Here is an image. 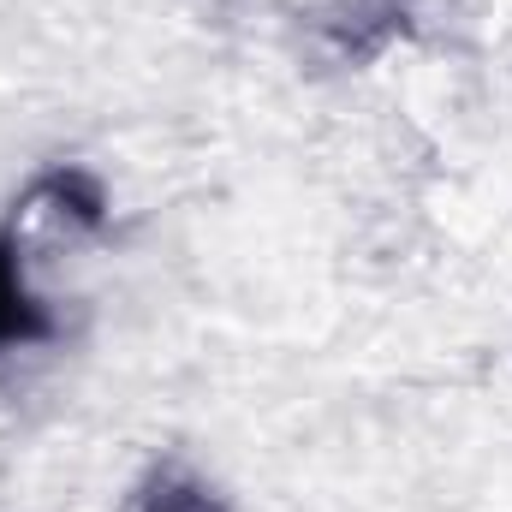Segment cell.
<instances>
[{"mask_svg":"<svg viewBox=\"0 0 512 512\" xmlns=\"http://www.w3.org/2000/svg\"><path fill=\"white\" fill-rule=\"evenodd\" d=\"M48 334V316L42 304L24 292V274H18V251L0 239V346H30Z\"/></svg>","mask_w":512,"mask_h":512,"instance_id":"1","label":"cell"},{"mask_svg":"<svg viewBox=\"0 0 512 512\" xmlns=\"http://www.w3.org/2000/svg\"><path fill=\"white\" fill-rule=\"evenodd\" d=\"M42 197H48L60 215H72L78 227H102L108 197H102V185H96L84 167H60V173H48V179H42Z\"/></svg>","mask_w":512,"mask_h":512,"instance_id":"2","label":"cell"},{"mask_svg":"<svg viewBox=\"0 0 512 512\" xmlns=\"http://www.w3.org/2000/svg\"><path fill=\"white\" fill-rule=\"evenodd\" d=\"M137 512H227V507H221V495H209V489L191 483V477H155V483L143 489Z\"/></svg>","mask_w":512,"mask_h":512,"instance_id":"3","label":"cell"}]
</instances>
